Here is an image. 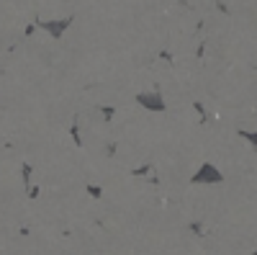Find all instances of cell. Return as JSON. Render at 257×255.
Masks as SVG:
<instances>
[{
	"instance_id": "1",
	"label": "cell",
	"mask_w": 257,
	"mask_h": 255,
	"mask_svg": "<svg viewBox=\"0 0 257 255\" xmlns=\"http://www.w3.org/2000/svg\"><path fill=\"white\" fill-rule=\"evenodd\" d=\"M203 178H211V183H216V181H221V173L216 167H213L211 162H206L203 167H201V173L196 176V183H203Z\"/></svg>"
}]
</instances>
